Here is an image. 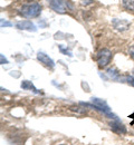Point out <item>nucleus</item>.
<instances>
[{"mask_svg": "<svg viewBox=\"0 0 134 145\" xmlns=\"http://www.w3.org/2000/svg\"><path fill=\"white\" fill-rule=\"evenodd\" d=\"M41 12V6L38 2L25 3L20 8V15L25 18H36Z\"/></svg>", "mask_w": 134, "mask_h": 145, "instance_id": "obj_1", "label": "nucleus"}, {"mask_svg": "<svg viewBox=\"0 0 134 145\" xmlns=\"http://www.w3.org/2000/svg\"><path fill=\"white\" fill-rule=\"evenodd\" d=\"M111 59H112V52L107 48H102L96 55V61L98 66L102 68L106 67L111 63Z\"/></svg>", "mask_w": 134, "mask_h": 145, "instance_id": "obj_2", "label": "nucleus"}, {"mask_svg": "<svg viewBox=\"0 0 134 145\" xmlns=\"http://www.w3.org/2000/svg\"><path fill=\"white\" fill-rule=\"evenodd\" d=\"M37 59L40 61V64H42L45 67H47V68H49V69H53V68L55 67L54 60H53L49 56H47L45 53L39 52L38 54H37Z\"/></svg>", "mask_w": 134, "mask_h": 145, "instance_id": "obj_3", "label": "nucleus"}, {"mask_svg": "<svg viewBox=\"0 0 134 145\" xmlns=\"http://www.w3.org/2000/svg\"><path fill=\"white\" fill-rule=\"evenodd\" d=\"M112 25L116 30L118 31H125L130 28V22L126 19H117L115 18L112 20Z\"/></svg>", "mask_w": 134, "mask_h": 145, "instance_id": "obj_4", "label": "nucleus"}, {"mask_svg": "<svg viewBox=\"0 0 134 145\" xmlns=\"http://www.w3.org/2000/svg\"><path fill=\"white\" fill-rule=\"evenodd\" d=\"M49 3V7L59 14H65L66 12V6L63 2V0H47Z\"/></svg>", "mask_w": 134, "mask_h": 145, "instance_id": "obj_5", "label": "nucleus"}, {"mask_svg": "<svg viewBox=\"0 0 134 145\" xmlns=\"http://www.w3.org/2000/svg\"><path fill=\"white\" fill-rule=\"evenodd\" d=\"M16 27L20 30H28V31H36V26L30 20H22L16 24Z\"/></svg>", "mask_w": 134, "mask_h": 145, "instance_id": "obj_6", "label": "nucleus"}, {"mask_svg": "<svg viewBox=\"0 0 134 145\" xmlns=\"http://www.w3.org/2000/svg\"><path fill=\"white\" fill-rule=\"evenodd\" d=\"M110 127H111V129L114 133H116V134H121V135L126 134V127L124 126L118 120H115L113 122H111L110 123Z\"/></svg>", "mask_w": 134, "mask_h": 145, "instance_id": "obj_7", "label": "nucleus"}, {"mask_svg": "<svg viewBox=\"0 0 134 145\" xmlns=\"http://www.w3.org/2000/svg\"><path fill=\"white\" fill-rule=\"evenodd\" d=\"M20 86H21V88L25 89V91H33V93H35V94H40V91H39L38 89L34 86V84H33L31 82H29V80H22L21 84H20Z\"/></svg>", "mask_w": 134, "mask_h": 145, "instance_id": "obj_8", "label": "nucleus"}, {"mask_svg": "<svg viewBox=\"0 0 134 145\" xmlns=\"http://www.w3.org/2000/svg\"><path fill=\"white\" fill-rule=\"evenodd\" d=\"M122 3L125 9L134 11V0H122Z\"/></svg>", "mask_w": 134, "mask_h": 145, "instance_id": "obj_9", "label": "nucleus"}, {"mask_svg": "<svg viewBox=\"0 0 134 145\" xmlns=\"http://www.w3.org/2000/svg\"><path fill=\"white\" fill-rule=\"evenodd\" d=\"M107 74H109L110 77H112L113 79H118V72H116L115 69H109Z\"/></svg>", "mask_w": 134, "mask_h": 145, "instance_id": "obj_10", "label": "nucleus"}, {"mask_svg": "<svg viewBox=\"0 0 134 145\" xmlns=\"http://www.w3.org/2000/svg\"><path fill=\"white\" fill-rule=\"evenodd\" d=\"M126 82H127L129 85H131V86L134 87V76H127L126 77Z\"/></svg>", "mask_w": 134, "mask_h": 145, "instance_id": "obj_11", "label": "nucleus"}, {"mask_svg": "<svg viewBox=\"0 0 134 145\" xmlns=\"http://www.w3.org/2000/svg\"><path fill=\"white\" fill-rule=\"evenodd\" d=\"M11 26H12V24H11V22L6 21V20L1 19V27H11Z\"/></svg>", "mask_w": 134, "mask_h": 145, "instance_id": "obj_12", "label": "nucleus"}, {"mask_svg": "<svg viewBox=\"0 0 134 145\" xmlns=\"http://www.w3.org/2000/svg\"><path fill=\"white\" fill-rule=\"evenodd\" d=\"M79 1H80V3H82L83 6H90V5L93 3L94 0H79Z\"/></svg>", "mask_w": 134, "mask_h": 145, "instance_id": "obj_13", "label": "nucleus"}, {"mask_svg": "<svg viewBox=\"0 0 134 145\" xmlns=\"http://www.w3.org/2000/svg\"><path fill=\"white\" fill-rule=\"evenodd\" d=\"M129 55H130V57L134 60V45H132V46L129 48Z\"/></svg>", "mask_w": 134, "mask_h": 145, "instance_id": "obj_14", "label": "nucleus"}, {"mask_svg": "<svg viewBox=\"0 0 134 145\" xmlns=\"http://www.w3.org/2000/svg\"><path fill=\"white\" fill-rule=\"evenodd\" d=\"M0 59H1V64L5 65V64H8V60L3 57V55H0Z\"/></svg>", "mask_w": 134, "mask_h": 145, "instance_id": "obj_15", "label": "nucleus"}, {"mask_svg": "<svg viewBox=\"0 0 134 145\" xmlns=\"http://www.w3.org/2000/svg\"><path fill=\"white\" fill-rule=\"evenodd\" d=\"M129 117H131V118H132V120H133V123H134V113H133V114H131V115H130V116H129Z\"/></svg>", "mask_w": 134, "mask_h": 145, "instance_id": "obj_16", "label": "nucleus"}]
</instances>
